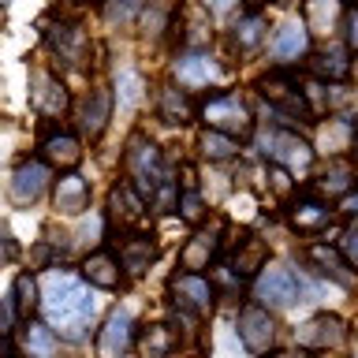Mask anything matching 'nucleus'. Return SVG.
Wrapping results in <instances>:
<instances>
[{
  "label": "nucleus",
  "mask_w": 358,
  "mask_h": 358,
  "mask_svg": "<svg viewBox=\"0 0 358 358\" xmlns=\"http://www.w3.org/2000/svg\"><path fill=\"white\" fill-rule=\"evenodd\" d=\"M41 310H45V324L49 329H60L67 336H83L90 317H94V295L71 273H49L45 291H41Z\"/></svg>",
  "instance_id": "f257e3e1"
},
{
  "label": "nucleus",
  "mask_w": 358,
  "mask_h": 358,
  "mask_svg": "<svg viewBox=\"0 0 358 358\" xmlns=\"http://www.w3.org/2000/svg\"><path fill=\"white\" fill-rule=\"evenodd\" d=\"M198 116L201 123H206V131H220V134H228V138H250L254 134V116H250V108H246V101L239 94H213L201 101V108H198Z\"/></svg>",
  "instance_id": "f03ea898"
},
{
  "label": "nucleus",
  "mask_w": 358,
  "mask_h": 358,
  "mask_svg": "<svg viewBox=\"0 0 358 358\" xmlns=\"http://www.w3.org/2000/svg\"><path fill=\"white\" fill-rule=\"evenodd\" d=\"M123 168H127V183L138 190V194H153V187L164 179L161 168V150L145 138V134H131L127 153H123Z\"/></svg>",
  "instance_id": "7ed1b4c3"
},
{
  "label": "nucleus",
  "mask_w": 358,
  "mask_h": 358,
  "mask_svg": "<svg viewBox=\"0 0 358 358\" xmlns=\"http://www.w3.org/2000/svg\"><path fill=\"white\" fill-rule=\"evenodd\" d=\"M168 295H172L176 310H183L187 317H206L217 302V287L201 273H176L168 280Z\"/></svg>",
  "instance_id": "20e7f679"
},
{
  "label": "nucleus",
  "mask_w": 358,
  "mask_h": 358,
  "mask_svg": "<svg viewBox=\"0 0 358 358\" xmlns=\"http://www.w3.org/2000/svg\"><path fill=\"white\" fill-rule=\"evenodd\" d=\"M257 90H262V97L280 112V120L284 123H295V120H310V105H306V97H302V90L295 86V78L291 75H265L262 83H257Z\"/></svg>",
  "instance_id": "39448f33"
},
{
  "label": "nucleus",
  "mask_w": 358,
  "mask_h": 358,
  "mask_svg": "<svg viewBox=\"0 0 358 358\" xmlns=\"http://www.w3.org/2000/svg\"><path fill=\"white\" fill-rule=\"evenodd\" d=\"M257 299H262V306L265 310H287V306H295L299 302V291L302 284L295 280V273L284 265H265L262 268V276H257Z\"/></svg>",
  "instance_id": "423d86ee"
},
{
  "label": "nucleus",
  "mask_w": 358,
  "mask_h": 358,
  "mask_svg": "<svg viewBox=\"0 0 358 358\" xmlns=\"http://www.w3.org/2000/svg\"><path fill=\"white\" fill-rule=\"evenodd\" d=\"M262 145H265V157H273L276 168H284V172H291V176L310 172L313 150L299 138V134H291V131H273V134H265V138H262Z\"/></svg>",
  "instance_id": "0eeeda50"
},
{
  "label": "nucleus",
  "mask_w": 358,
  "mask_h": 358,
  "mask_svg": "<svg viewBox=\"0 0 358 358\" xmlns=\"http://www.w3.org/2000/svg\"><path fill=\"white\" fill-rule=\"evenodd\" d=\"M235 329H239V340L250 355H265L268 347L276 343V321L273 313H268L262 302H250V306L239 310V321H235Z\"/></svg>",
  "instance_id": "6e6552de"
},
{
  "label": "nucleus",
  "mask_w": 358,
  "mask_h": 358,
  "mask_svg": "<svg viewBox=\"0 0 358 358\" xmlns=\"http://www.w3.org/2000/svg\"><path fill=\"white\" fill-rule=\"evenodd\" d=\"M108 220L120 228V235L142 231V224H145V198L131 183H116V187H112V194H108Z\"/></svg>",
  "instance_id": "1a4fd4ad"
},
{
  "label": "nucleus",
  "mask_w": 358,
  "mask_h": 358,
  "mask_svg": "<svg viewBox=\"0 0 358 358\" xmlns=\"http://www.w3.org/2000/svg\"><path fill=\"white\" fill-rule=\"evenodd\" d=\"M45 45L52 49L56 60H64L67 67H83L90 56V38L71 22H56V27L45 30Z\"/></svg>",
  "instance_id": "9d476101"
},
{
  "label": "nucleus",
  "mask_w": 358,
  "mask_h": 358,
  "mask_svg": "<svg viewBox=\"0 0 358 358\" xmlns=\"http://www.w3.org/2000/svg\"><path fill=\"white\" fill-rule=\"evenodd\" d=\"M30 105L41 116H64L67 105H71V94H67V86L52 71H34L30 75Z\"/></svg>",
  "instance_id": "9b49d317"
},
{
  "label": "nucleus",
  "mask_w": 358,
  "mask_h": 358,
  "mask_svg": "<svg viewBox=\"0 0 358 358\" xmlns=\"http://www.w3.org/2000/svg\"><path fill=\"white\" fill-rule=\"evenodd\" d=\"M49 187V164L45 161H22L15 172H11V183H8V194L15 206H30L38 201Z\"/></svg>",
  "instance_id": "f8f14e48"
},
{
  "label": "nucleus",
  "mask_w": 358,
  "mask_h": 358,
  "mask_svg": "<svg viewBox=\"0 0 358 358\" xmlns=\"http://www.w3.org/2000/svg\"><path fill=\"white\" fill-rule=\"evenodd\" d=\"M295 336H299L302 347H310V351H329V347H340L347 340V324L336 317V313H317V317H310Z\"/></svg>",
  "instance_id": "ddd939ff"
},
{
  "label": "nucleus",
  "mask_w": 358,
  "mask_h": 358,
  "mask_svg": "<svg viewBox=\"0 0 358 358\" xmlns=\"http://www.w3.org/2000/svg\"><path fill=\"white\" fill-rule=\"evenodd\" d=\"M217 250H220V224L217 228H198L179 250V268L183 273H201V268L213 265Z\"/></svg>",
  "instance_id": "4468645a"
},
{
  "label": "nucleus",
  "mask_w": 358,
  "mask_h": 358,
  "mask_svg": "<svg viewBox=\"0 0 358 358\" xmlns=\"http://www.w3.org/2000/svg\"><path fill=\"white\" fill-rule=\"evenodd\" d=\"M134 340V324H131V313L127 310H112L108 321L101 324L97 332V355L101 358H123L127 347Z\"/></svg>",
  "instance_id": "2eb2a0df"
},
{
  "label": "nucleus",
  "mask_w": 358,
  "mask_h": 358,
  "mask_svg": "<svg viewBox=\"0 0 358 358\" xmlns=\"http://www.w3.org/2000/svg\"><path fill=\"white\" fill-rule=\"evenodd\" d=\"M120 268L127 276H145L150 273V265H153V257H157V243H153V235H145V231H127V235H120Z\"/></svg>",
  "instance_id": "dca6fc26"
},
{
  "label": "nucleus",
  "mask_w": 358,
  "mask_h": 358,
  "mask_svg": "<svg viewBox=\"0 0 358 358\" xmlns=\"http://www.w3.org/2000/svg\"><path fill=\"white\" fill-rule=\"evenodd\" d=\"M52 206L64 213V217H78L90 206V183L78 172H64L52 187Z\"/></svg>",
  "instance_id": "f3484780"
},
{
  "label": "nucleus",
  "mask_w": 358,
  "mask_h": 358,
  "mask_svg": "<svg viewBox=\"0 0 358 358\" xmlns=\"http://www.w3.org/2000/svg\"><path fill=\"white\" fill-rule=\"evenodd\" d=\"M108 116H112V94L105 86H94V90H90V97H86V105H83V112H78V127H83V134L90 142L105 134Z\"/></svg>",
  "instance_id": "a211bd4d"
},
{
  "label": "nucleus",
  "mask_w": 358,
  "mask_h": 358,
  "mask_svg": "<svg viewBox=\"0 0 358 358\" xmlns=\"http://www.w3.org/2000/svg\"><path fill=\"white\" fill-rule=\"evenodd\" d=\"M176 78L183 86H209V83L220 78V67H217V60H213L209 52L190 49V52H183L176 60Z\"/></svg>",
  "instance_id": "6ab92c4d"
},
{
  "label": "nucleus",
  "mask_w": 358,
  "mask_h": 358,
  "mask_svg": "<svg viewBox=\"0 0 358 358\" xmlns=\"http://www.w3.org/2000/svg\"><path fill=\"white\" fill-rule=\"evenodd\" d=\"M306 262L317 268L321 276H329V280H336L340 287H351L355 284V273H351V265L343 262V254L336 250V246H329V243H313L310 250H306Z\"/></svg>",
  "instance_id": "aec40b11"
},
{
  "label": "nucleus",
  "mask_w": 358,
  "mask_h": 358,
  "mask_svg": "<svg viewBox=\"0 0 358 358\" xmlns=\"http://www.w3.org/2000/svg\"><path fill=\"white\" fill-rule=\"evenodd\" d=\"M41 157H45V164L71 172V168L83 161V142L67 131H52V134H45V142H41Z\"/></svg>",
  "instance_id": "412c9836"
},
{
  "label": "nucleus",
  "mask_w": 358,
  "mask_h": 358,
  "mask_svg": "<svg viewBox=\"0 0 358 358\" xmlns=\"http://www.w3.org/2000/svg\"><path fill=\"white\" fill-rule=\"evenodd\" d=\"M310 71L317 83H343L347 75H351V60H347L343 49H336V45H329V49H317L310 52Z\"/></svg>",
  "instance_id": "4be33fe9"
},
{
  "label": "nucleus",
  "mask_w": 358,
  "mask_h": 358,
  "mask_svg": "<svg viewBox=\"0 0 358 358\" xmlns=\"http://www.w3.org/2000/svg\"><path fill=\"white\" fill-rule=\"evenodd\" d=\"M83 276H86V284H90V287L116 291V287H120V280H123V268H120V262H116L112 254L97 250V254H90L86 262H83Z\"/></svg>",
  "instance_id": "5701e85b"
},
{
  "label": "nucleus",
  "mask_w": 358,
  "mask_h": 358,
  "mask_svg": "<svg viewBox=\"0 0 358 358\" xmlns=\"http://www.w3.org/2000/svg\"><path fill=\"white\" fill-rule=\"evenodd\" d=\"M265 265H268V246H265V239H257V235H243V239L235 243V254H231L235 276H254V273H262Z\"/></svg>",
  "instance_id": "b1692460"
},
{
  "label": "nucleus",
  "mask_w": 358,
  "mask_h": 358,
  "mask_svg": "<svg viewBox=\"0 0 358 358\" xmlns=\"http://www.w3.org/2000/svg\"><path fill=\"white\" fill-rule=\"evenodd\" d=\"M273 56H276V60H299V56H310V30H306V22H284V27L276 30Z\"/></svg>",
  "instance_id": "393cba45"
},
{
  "label": "nucleus",
  "mask_w": 358,
  "mask_h": 358,
  "mask_svg": "<svg viewBox=\"0 0 358 358\" xmlns=\"http://www.w3.org/2000/svg\"><path fill=\"white\" fill-rule=\"evenodd\" d=\"M194 101L187 97V90L176 86H161V97H157V116L164 123H190L194 120Z\"/></svg>",
  "instance_id": "a878e982"
},
{
  "label": "nucleus",
  "mask_w": 358,
  "mask_h": 358,
  "mask_svg": "<svg viewBox=\"0 0 358 358\" xmlns=\"http://www.w3.org/2000/svg\"><path fill=\"white\" fill-rule=\"evenodd\" d=\"M176 351V332L168 324H145L142 336H138V355L142 358H172Z\"/></svg>",
  "instance_id": "bb28decb"
},
{
  "label": "nucleus",
  "mask_w": 358,
  "mask_h": 358,
  "mask_svg": "<svg viewBox=\"0 0 358 358\" xmlns=\"http://www.w3.org/2000/svg\"><path fill=\"white\" fill-rule=\"evenodd\" d=\"M332 224V209L324 206V201H299V206H291V228L295 231H321Z\"/></svg>",
  "instance_id": "cd10ccee"
},
{
  "label": "nucleus",
  "mask_w": 358,
  "mask_h": 358,
  "mask_svg": "<svg viewBox=\"0 0 358 358\" xmlns=\"http://www.w3.org/2000/svg\"><path fill=\"white\" fill-rule=\"evenodd\" d=\"M22 351L30 358H52L60 351V340H56V332L49 324L41 321H27V329H22Z\"/></svg>",
  "instance_id": "c85d7f7f"
},
{
  "label": "nucleus",
  "mask_w": 358,
  "mask_h": 358,
  "mask_svg": "<svg viewBox=\"0 0 358 358\" xmlns=\"http://www.w3.org/2000/svg\"><path fill=\"white\" fill-rule=\"evenodd\" d=\"M351 183H355V168L347 164V161H329V168H324V176L317 179V194H324V198H347L351 194Z\"/></svg>",
  "instance_id": "c756f323"
},
{
  "label": "nucleus",
  "mask_w": 358,
  "mask_h": 358,
  "mask_svg": "<svg viewBox=\"0 0 358 358\" xmlns=\"http://www.w3.org/2000/svg\"><path fill=\"white\" fill-rule=\"evenodd\" d=\"M179 30H183V38L187 45H206L209 41V19L201 15V8L194 4V0H187L183 11H179Z\"/></svg>",
  "instance_id": "7c9ffc66"
},
{
  "label": "nucleus",
  "mask_w": 358,
  "mask_h": 358,
  "mask_svg": "<svg viewBox=\"0 0 358 358\" xmlns=\"http://www.w3.org/2000/svg\"><path fill=\"white\" fill-rule=\"evenodd\" d=\"M340 19V0H306V30L329 34Z\"/></svg>",
  "instance_id": "2f4dec72"
},
{
  "label": "nucleus",
  "mask_w": 358,
  "mask_h": 358,
  "mask_svg": "<svg viewBox=\"0 0 358 358\" xmlns=\"http://www.w3.org/2000/svg\"><path fill=\"white\" fill-rule=\"evenodd\" d=\"M262 41H265V19L257 15V11H250L246 19H239V27H235V34H231V45L239 52H254Z\"/></svg>",
  "instance_id": "473e14b6"
},
{
  "label": "nucleus",
  "mask_w": 358,
  "mask_h": 358,
  "mask_svg": "<svg viewBox=\"0 0 358 358\" xmlns=\"http://www.w3.org/2000/svg\"><path fill=\"white\" fill-rule=\"evenodd\" d=\"M11 306H15V313H19V317H30V313H34V306H38V284H34V276L30 273H19L15 276V284H11Z\"/></svg>",
  "instance_id": "72a5a7b5"
},
{
  "label": "nucleus",
  "mask_w": 358,
  "mask_h": 358,
  "mask_svg": "<svg viewBox=\"0 0 358 358\" xmlns=\"http://www.w3.org/2000/svg\"><path fill=\"white\" fill-rule=\"evenodd\" d=\"M198 150H201V157H209V161H228V157L239 153V142L228 138V134H220V131H206L198 138Z\"/></svg>",
  "instance_id": "f704fd0d"
},
{
  "label": "nucleus",
  "mask_w": 358,
  "mask_h": 358,
  "mask_svg": "<svg viewBox=\"0 0 358 358\" xmlns=\"http://www.w3.org/2000/svg\"><path fill=\"white\" fill-rule=\"evenodd\" d=\"M347 145H355V127L347 120H329V127H321V150L340 153Z\"/></svg>",
  "instance_id": "c9c22d12"
},
{
  "label": "nucleus",
  "mask_w": 358,
  "mask_h": 358,
  "mask_svg": "<svg viewBox=\"0 0 358 358\" xmlns=\"http://www.w3.org/2000/svg\"><path fill=\"white\" fill-rule=\"evenodd\" d=\"M142 11V0H105V19L112 27H131Z\"/></svg>",
  "instance_id": "e433bc0d"
},
{
  "label": "nucleus",
  "mask_w": 358,
  "mask_h": 358,
  "mask_svg": "<svg viewBox=\"0 0 358 358\" xmlns=\"http://www.w3.org/2000/svg\"><path fill=\"white\" fill-rule=\"evenodd\" d=\"M142 75H134V71H123L120 75V83H116V90H120V108H134L142 101Z\"/></svg>",
  "instance_id": "4c0bfd02"
},
{
  "label": "nucleus",
  "mask_w": 358,
  "mask_h": 358,
  "mask_svg": "<svg viewBox=\"0 0 358 358\" xmlns=\"http://www.w3.org/2000/svg\"><path fill=\"white\" fill-rule=\"evenodd\" d=\"M150 206L157 209V213H172L176 206H179V190H176V183L172 179H161V183L153 187V194H150Z\"/></svg>",
  "instance_id": "58836bf2"
},
{
  "label": "nucleus",
  "mask_w": 358,
  "mask_h": 358,
  "mask_svg": "<svg viewBox=\"0 0 358 358\" xmlns=\"http://www.w3.org/2000/svg\"><path fill=\"white\" fill-rule=\"evenodd\" d=\"M179 217H183L187 224H201V217H206V209H201V198H198V190H183L179 194Z\"/></svg>",
  "instance_id": "ea45409f"
},
{
  "label": "nucleus",
  "mask_w": 358,
  "mask_h": 358,
  "mask_svg": "<svg viewBox=\"0 0 358 358\" xmlns=\"http://www.w3.org/2000/svg\"><path fill=\"white\" fill-rule=\"evenodd\" d=\"M340 254L351 268H358V224H351V228L340 235Z\"/></svg>",
  "instance_id": "a19ab883"
},
{
  "label": "nucleus",
  "mask_w": 358,
  "mask_h": 358,
  "mask_svg": "<svg viewBox=\"0 0 358 358\" xmlns=\"http://www.w3.org/2000/svg\"><path fill=\"white\" fill-rule=\"evenodd\" d=\"M343 38H347V45L351 49H358V8H351L343 15Z\"/></svg>",
  "instance_id": "79ce46f5"
},
{
  "label": "nucleus",
  "mask_w": 358,
  "mask_h": 358,
  "mask_svg": "<svg viewBox=\"0 0 358 358\" xmlns=\"http://www.w3.org/2000/svg\"><path fill=\"white\" fill-rule=\"evenodd\" d=\"M19 257V246H15V239L0 228V265H8V262H15Z\"/></svg>",
  "instance_id": "37998d69"
},
{
  "label": "nucleus",
  "mask_w": 358,
  "mask_h": 358,
  "mask_svg": "<svg viewBox=\"0 0 358 358\" xmlns=\"http://www.w3.org/2000/svg\"><path fill=\"white\" fill-rule=\"evenodd\" d=\"M268 179H273L276 194H287V190H291V172H284V168H276V164H273V172H268Z\"/></svg>",
  "instance_id": "c03bdc74"
},
{
  "label": "nucleus",
  "mask_w": 358,
  "mask_h": 358,
  "mask_svg": "<svg viewBox=\"0 0 358 358\" xmlns=\"http://www.w3.org/2000/svg\"><path fill=\"white\" fill-rule=\"evenodd\" d=\"M231 8H235V0H206V11H209V15H228Z\"/></svg>",
  "instance_id": "a18cd8bd"
},
{
  "label": "nucleus",
  "mask_w": 358,
  "mask_h": 358,
  "mask_svg": "<svg viewBox=\"0 0 358 358\" xmlns=\"http://www.w3.org/2000/svg\"><path fill=\"white\" fill-rule=\"evenodd\" d=\"M340 213H347V217H358V194H347L343 206H340Z\"/></svg>",
  "instance_id": "49530a36"
},
{
  "label": "nucleus",
  "mask_w": 358,
  "mask_h": 358,
  "mask_svg": "<svg viewBox=\"0 0 358 358\" xmlns=\"http://www.w3.org/2000/svg\"><path fill=\"white\" fill-rule=\"evenodd\" d=\"M273 358H295V355H287V351H280V355H273Z\"/></svg>",
  "instance_id": "de8ad7c7"
},
{
  "label": "nucleus",
  "mask_w": 358,
  "mask_h": 358,
  "mask_svg": "<svg viewBox=\"0 0 358 358\" xmlns=\"http://www.w3.org/2000/svg\"><path fill=\"white\" fill-rule=\"evenodd\" d=\"M355 161H358V134H355Z\"/></svg>",
  "instance_id": "09e8293b"
},
{
  "label": "nucleus",
  "mask_w": 358,
  "mask_h": 358,
  "mask_svg": "<svg viewBox=\"0 0 358 358\" xmlns=\"http://www.w3.org/2000/svg\"><path fill=\"white\" fill-rule=\"evenodd\" d=\"M276 4H295V0H276Z\"/></svg>",
  "instance_id": "8fccbe9b"
},
{
  "label": "nucleus",
  "mask_w": 358,
  "mask_h": 358,
  "mask_svg": "<svg viewBox=\"0 0 358 358\" xmlns=\"http://www.w3.org/2000/svg\"><path fill=\"white\" fill-rule=\"evenodd\" d=\"M351 8H358V0H351Z\"/></svg>",
  "instance_id": "3c124183"
},
{
  "label": "nucleus",
  "mask_w": 358,
  "mask_h": 358,
  "mask_svg": "<svg viewBox=\"0 0 358 358\" xmlns=\"http://www.w3.org/2000/svg\"><path fill=\"white\" fill-rule=\"evenodd\" d=\"M355 358H358V351H355Z\"/></svg>",
  "instance_id": "603ef678"
}]
</instances>
